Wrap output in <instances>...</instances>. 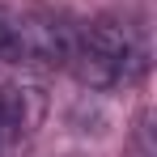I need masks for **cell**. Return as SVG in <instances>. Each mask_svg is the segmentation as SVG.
Listing matches in <instances>:
<instances>
[{"label":"cell","instance_id":"cell-1","mask_svg":"<svg viewBox=\"0 0 157 157\" xmlns=\"http://www.w3.org/2000/svg\"><path fill=\"white\" fill-rule=\"evenodd\" d=\"M149 34L128 17H94L77 21V51L68 59V72L89 89L136 85L149 72Z\"/></svg>","mask_w":157,"mask_h":157},{"label":"cell","instance_id":"cell-2","mask_svg":"<svg viewBox=\"0 0 157 157\" xmlns=\"http://www.w3.org/2000/svg\"><path fill=\"white\" fill-rule=\"evenodd\" d=\"M72 51H77V21H68L64 13L0 4V59L4 64L68 68Z\"/></svg>","mask_w":157,"mask_h":157},{"label":"cell","instance_id":"cell-3","mask_svg":"<svg viewBox=\"0 0 157 157\" xmlns=\"http://www.w3.org/2000/svg\"><path fill=\"white\" fill-rule=\"evenodd\" d=\"M43 110H47L43 89H34V85H4L0 89V157L17 153V144L38 128Z\"/></svg>","mask_w":157,"mask_h":157}]
</instances>
